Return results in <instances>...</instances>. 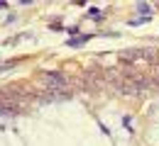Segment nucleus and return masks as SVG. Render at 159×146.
Wrapping results in <instances>:
<instances>
[{
    "instance_id": "1",
    "label": "nucleus",
    "mask_w": 159,
    "mask_h": 146,
    "mask_svg": "<svg viewBox=\"0 0 159 146\" xmlns=\"http://www.w3.org/2000/svg\"><path fill=\"white\" fill-rule=\"evenodd\" d=\"M120 59H122V61H139V59H144V61H157L159 51L157 49H147V46H142V49H125V51L120 54Z\"/></svg>"
},
{
    "instance_id": "2",
    "label": "nucleus",
    "mask_w": 159,
    "mask_h": 146,
    "mask_svg": "<svg viewBox=\"0 0 159 146\" xmlns=\"http://www.w3.org/2000/svg\"><path fill=\"white\" fill-rule=\"evenodd\" d=\"M39 83L47 88V90H52V93H61L66 85H69V78L64 76V73H44L39 78Z\"/></svg>"
},
{
    "instance_id": "3",
    "label": "nucleus",
    "mask_w": 159,
    "mask_h": 146,
    "mask_svg": "<svg viewBox=\"0 0 159 146\" xmlns=\"http://www.w3.org/2000/svg\"><path fill=\"white\" fill-rule=\"evenodd\" d=\"M88 39H91V34H83V37H76V39H69V46H81V44H86L88 42Z\"/></svg>"
},
{
    "instance_id": "4",
    "label": "nucleus",
    "mask_w": 159,
    "mask_h": 146,
    "mask_svg": "<svg viewBox=\"0 0 159 146\" xmlns=\"http://www.w3.org/2000/svg\"><path fill=\"white\" fill-rule=\"evenodd\" d=\"M137 10H139V12H149V5H144V2H139V5H137Z\"/></svg>"
}]
</instances>
